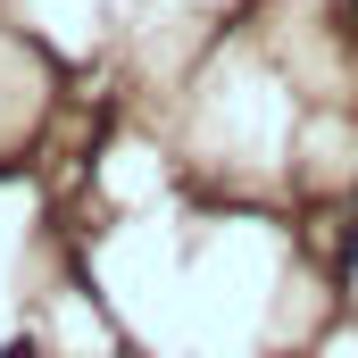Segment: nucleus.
<instances>
[{
  "instance_id": "f257e3e1",
  "label": "nucleus",
  "mask_w": 358,
  "mask_h": 358,
  "mask_svg": "<svg viewBox=\"0 0 358 358\" xmlns=\"http://www.w3.org/2000/svg\"><path fill=\"white\" fill-rule=\"evenodd\" d=\"M0 358H34V350H25V342H8V350H0Z\"/></svg>"
}]
</instances>
